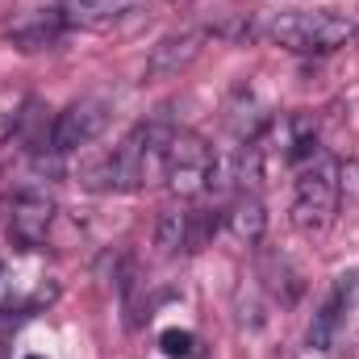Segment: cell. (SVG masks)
<instances>
[{
	"label": "cell",
	"mask_w": 359,
	"mask_h": 359,
	"mask_svg": "<svg viewBox=\"0 0 359 359\" xmlns=\"http://www.w3.org/2000/svg\"><path fill=\"white\" fill-rule=\"evenodd\" d=\"M213 172H217L213 147L201 134H192V130H172L168 151H163V180H168V188L176 196H184V201H192V196H201L213 184Z\"/></svg>",
	"instance_id": "cell-4"
},
{
	"label": "cell",
	"mask_w": 359,
	"mask_h": 359,
	"mask_svg": "<svg viewBox=\"0 0 359 359\" xmlns=\"http://www.w3.org/2000/svg\"><path fill=\"white\" fill-rule=\"evenodd\" d=\"M109 117H113V109H109L104 96H80V100H72L55 117V126H50V151L55 155H72V151L96 142L109 130Z\"/></svg>",
	"instance_id": "cell-5"
},
{
	"label": "cell",
	"mask_w": 359,
	"mask_h": 359,
	"mask_svg": "<svg viewBox=\"0 0 359 359\" xmlns=\"http://www.w3.org/2000/svg\"><path fill=\"white\" fill-rule=\"evenodd\" d=\"M172 126L168 121H142L134 126L121 147H113V155H104L100 163L88 168V188L96 192H134L147 180L163 176V151H168Z\"/></svg>",
	"instance_id": "cell-1"
},
{
	"label": "cell",
	"mask_w": 359,
	"mask_h": 359,
	"mask_svg": "<svg viewBox=\"0 0 359 359\" xmlns=\"http://www.w3.org/2000/svg\"><path fill=\"white\" fill-rule=\"evenodd\" d=\"M134 0H63L59 4V17L67 25H84V29H96V25H109L117 13H126Z\"/></svg>",
	"instance_id": "cell-11"
},
{
	"label": "cell",
	"mask_w": 359,
	"mask_h": 359,
	"mask_svg": "<svg viewBox=\"0 0 359 359\" xmlns=\"http://www.w3.org/2000/svg\"><path fill=\"white\" fill-rule=\"evenodd\" d=\"M63 29H67V21L59 17V8H38V13H29L25 21H17V25L8 29V38H13L21 50H42V46H50Z\"/></svg>",
	"instance_id": "cell-10"
},
{
	"label": "cell",
	"mask_w": 359,
	"mask_h": 359,
	"mask_svg": "<svg viewBox=\"0 0 359 359\" xmlns=\"http://www.w3.org/2000/svg\"><path fill=\"white\" fill-rule=\"evenodd\" d=\"M55 201L42 192V188H17L13 201H8V238L25 251H38L46 247L50 238V226H55Z\"/></svg>",
	"instance_id": "cell-6"
},
{
	"label": "cell",
	"mask_w": 359,
	"mask_h": 359,
	"mask_svg": "<svg viewBox=\"0 0 359 359\" xmlns=\"http://www.w3.org/2000/svg\"><path fill=\"white\" fill-rule=\"evenodd\" d=\"M351 297H355V276H343L339 284H334V292L326 297V305L313 313V322H309V334H305V343H309V351H330L334 347V339H339V330H343V318H347V309H351Z\"/></svg>",
	"instance_id": "cell-8"
},
{
	"label": "cell",
	"mask_w": 359,
	"mask_h": 359,
	"mask_svg": "<svg viewBox=\"0 0 359 359\" xmlns=\"http://www.w3.org/2000/svg\"><path fill=\"white\" fill-rule=\"evenodd\" d=\"M205 34L209 29H180V34L159 38L147 59V80H176L180 72H188L205 46Z\"/></svg>",
	"instance_id": "cell-7"
},
{
	"label": "cell",
	"mask_w": 359,
	"mask_h": 359,
	"mask_svg": "<svg viewBox=\"0 0 359 359\" xmlns=\"http://www.w3.org/2000/svg\"><path fill=\"white\" fill-rule=\"evenodd\" d=\"M159 347H163L168 359H188V355H196V334H188V330H163Z\"/></svg>",
	"instance_id": "cell-12"
},
{
	"label": "cell",
	"mask_w": 359,
	"mask_h": 359,
	"mask_svg": "<svg viewBox=\"0 0 359 359\" xmlns=\"http://www.w3.org/2000/svg\"><path fill=\"white\" fill-rule=\"evenodd\" d=\"M25 359H46V355H25Z\"/></svg>",
	"instance_id": "cell-14"
},
{
	"label": "cell",
	"mask_w": 359,
	"mask_h": 359,
	"mask_svg": "<svg viewBox=\"0 0 359 359\" xmlns=\"http://www.w3.org/2000/svg\"><path fill=\"white\" fill-rule=\"evenodd\" d=\"M343 172H339V159L330 155H313L301 176H297V196H292V222L297 230L305 234H318L330 226L334 209H339V192H343Z\"/></svg>",
	"instance_id": "cell-3"
},
{
	"label": "cell",
	"mask_w": 359,
	"mask_h": 359,
	"mask_svg": "<svg viewBox=\"0 0 359 359\" xmlns=\"http://www.w3.org/2000/svg\"><path fill=\"white\" fill-rule=\"evenodd\" d=\"M4 309H13V271L0 259V313H4Z\"/></svg>",
	"instance_id": "cell-13"
},
{
	"label": "cell",
	"mask_w": 359,
	"mask_h": 359,
	"mask_svg": "<svg viewBox=\"0 0 359 359\" xmlns=\"http://www.w3.org/2000/svg\"><path fill=\"white\" fill-rule=\"evenodd\" d=\"M255 34L292 55H330L355 38V21L330 8H288V13H268L264 21H251V38Z\"/></svg>",
	"instance_id": "cell-2"
},
{
	"label": "cell",
	"mask_w": 359,
	"mask_h": 359,
	"mask_svg": "<svg viewBox=\"0 0 359 359\" xmlns=\"http://www.w3.org/2000/svg\"><path fill=\"white\" fill-rule=\"evenodd\" d=\"M226 226H230L234 238H243V243H259L264 230H268V209H264V201H259L255 192L243 188V192L230 201V209H226Z\"/></svg>",
	"instance_id": "cell-9"
}]
</instances>
